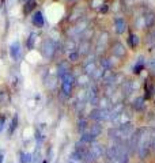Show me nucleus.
Listing matches in <instances>:
<instances>
[{
  "label": "nucleus",
  "instance_id": "28",
  "mask_svg": "<svg viewBox=\"0 0 155 163\" xmlns=\"http://www.w3.org/2000/svg\"><path fill=\"white\" fill-rule=\"evenodd\" d=\"M151 147L155 149V135L152 136V139H151Z\"/></svg>",
  "mask_w": 155,
  "mask_h": 163
},
{
  "label": "nucleus",
  "instance_id": "7",
  "mask_svg": "<svg viewBox=\"0 0 155 163\" xmlns=\"http://www.w3.org/2000/svg\"><path fill=\"white\" fill-rule=\"evenodd\" d=\"M88 149L91 151L93 155H94L95 158H99V156H102V154H103L102 147H101V145H98V144H90Z\"/></svg>",
  "mask_w": 155,
  "mask_h": 163
},
{
  "label": "nucleus",
  "instance_id": "1",
  "mask_svg": "<svg viewBox=\"0 0 155 163\" xmlns=\"http://www.w3.org/2000/svg\"><path fill=\"white\" fill-rule=\"evenodd\" d=\"M90 117L95 121H108L110 120V112L108 109H94L90 113Z\"/></svg>",
  "mask_w": 155,
  "mask_h": 163
},
{
  "label": "nucleus",
  "instance_id": "9",
  "mask_svg": "<svg viewBox=\"0 0 155 163\" xmlns=\"http://www.w3.org/2000/svg\"><path fill=\"white\" fill-rule=\"evenodd\" d=\"M133 109L136 110V112H140V110L144 109V98H143V97L136 98V99L133 101Z\"/></svg>",
  "mask_w": 155,
  "mask_h": 163
},
{
  "label": "nucleus",
  "instance_id": "29",
  "mask_svg": "<svg viewBox=\"0 0 155 163\" xmlns=\"http://www.w3.org/2000/svg\"><path fill=\"white\" fill-rule=\"evenodd\" d=\"M3 162V155H0V163Z\"/></svg>",
  "mask_w": 155,
  "mask_h": 163
},
{
  "label": "nucleus",
  "instance_id": "2",
  "mask_svg": "<svg viewBox=\"0 0 155 163\" xmlns=\"http://www.w3.org/2000/svg\"><path fill=\"white\" fill-rule=\"evenodd\" d=\"M41 52H42L44 57H46V59L52 57L53 52H55V44H53L50 39H46L45 42L42 44V49H41Z\"/></svg>",
  "mask_w": 155,
  "mask_h": 163
},
{
  "label": "nucleus",
  "instance_id": "17",
  "mask_svg": "<svg viewBox=\"0 0 155 163\" xmlns=\"http://www.w3.org/2000/svg\"><path fill=\"white\" fill-rule=\"evenodd\" d=\"M34 41H35V34H34V33H32L30 37L27 38V42H26V45H27L29 49H33V48H34Z\"/></svg>",
  "mask_w": 155,
  "mask_h": 163
},
{
  "label": "nucleus",
  "instance_id": "11",
  "mask_svg": "<svg viewBox=\"0 0 155 163\" xmlns=\"http://www.w3.org/2000/svg\"><path fill=\"white\" fill-rule=\"evenodd\" d=\"M35 6H37V3H35L34 0H27V1H26V4H25V8H23L25 14H29V12H32V11L35 8Z\"/></svg>",
  "mask_w": 155,
  "mask_h": 163
},
{
  "label": "nucleus",
  "instance_id": "31",
  "mask_svg": "<svg viewBox=\"0 0 155 163\" xmlns=\"http://www.w3.org/2000/svg\"><path fill=\"white\" fill-rule=\"evenodd\" d=\"M68 1H75V0H68Z\"/></svg>",
  "mask_w": 155,
  "mask_h": 163
},
{
  "label": "nucleus",
  "instance_id": "22",
  "mask_svg": "<svg viewBox=\"0 0 155 163\" xmlns=\"http://www.w3.org/2000/svg\"><path fill=\"white\" fill-rule=\"evenodd\" d=\"M86 127H87V121H86V120L79 121V131H85Z\"/></svg>",
  "mask_w": 155,
  "mask_h": 163
},
{
  "label": "nucleus",
  "instance_id": "26",
  "mask_svg": "<svg viewBox=\"0 0 155 163\" xmlns=\"http://www.w3.org/2000/svg\"><path fill=\"white\" fill-rule=\"evenodd\" d=\"M87 48H88V44L86 42L85 45H83V50H82V53H87V52H88V49H87Z\"/></svg>",
  "mask_w": 155,
  "mask_h": 163
},
{
  "label": "nucleus",
  "instance_id": "14",
  "mask_svg": "<svg viewBox=\"0 0 155 163\" xmlns=\"http://www.w3.org/2000/svg\"><path fill=\"white\" fill-rule=\"evenodd\" d=\"M128 44H129L131 48H136L139 45V37L136 34H131L129 38H128Z\"/></svg>",
  "mask_w": 155,
  "mask_h": 163
},
{
  "label": "nucleus",
  "instance_id": "24",
  "mask_svg": "<svg viewBox=\"0 0 155 163\" xmlns=\"http://www.w3.org/2000/svg\"><path fill=\"white\" fill-rule=\"evenodd\" d=\"M4 124H6V116H4V114H1V116H0V132L3 131Z\"/></svg>",
  "mask_w": 155,
  "mask_h": 163
},
{
  "label": "nucleus",
  "instance_id": "30",
  "mask_svg": "<svg viewBox=\"0 0 155 163\" xmlns=\"http://www.w3.org/2000/svg\"><path fill=\"white\" fill-rule=\"evenodd\" d=\"M42 163H48V162H46V160H44V162H42Z\"/></svg>",
  "mask_w": 155,
  "mask_h": 163
},
{
  "label": "nucleus",
  "instance_id": "25",
  "mask_svg": "<svg viewBox=\"0 0 155 163\" xmlns=\"http://www.w3.org/2000/svg\"><path fill=\"white\" fill-rule=\"evenodd\" d=\"M154 41H155V30L148 36V38H147V42H154Z\"/></svg>",
  "mask_w": 155,
  "mask_h": 163
},
{
  "label": "nucleus",
  "instance_id": "27",
  "mask_svg": "<svg viewBox=\"0 0 155 163\" xmlns=\"http://www.w3.org/2000/svg\"><path fill=\"white\" fill-rule=\"evenodd\" d=\"M101 12H108V6H106V4H102V7H101Z\"/></svg>",
  "mask_w": 155,
  "mask_h": 163
},
{
  "label": "nucleus",
  "instance_id": "5",
  "mask_svg": "<svg viewBox=\"0 0 155 163\" xmlns=\"http://www.w3.org/2000/svg\"><path fill=\"white\" fill-rule=\"evenodd\" d=\"M114 27H116V31L117 34H123L127 29V23L124 21L123 18H116L114 19Z\"/></svg>",
  "mask_w": 155,
  "mask_h": 163
},
{
  "label": "nucleus",
  "instance_id": "15",
  "mask_svg": "<svg viewBox=\"0 0 155 163\" xmlns=\"http://www.w3.org/2000/svg\"><path fill=\"white\" fill-rule=\"evenodd\" d=\"M155 23V15L152 14H148L147 16H146V21H144V26L146 27H151V26H154Z\"/></svg>",
  "mask_w": 155,
  "mask_h": 163
},
{
  "label": "nucleus",
  "instance_id": "4",
  "mask_svg": "<svg viewBox=\"0 0 155 163\" xmlns=\"http://www.w3.org/2000/svg\"><path fill=\"white\" fill-rule=\"evenodd\" d=\"M112 52L116 57H120L121 59V57L125 56V46L121 42H114V45H113V48H112Z\"/></svg>",
  "mask_w": 155,
  "mask_h": 163
},
{
  "label": "nucleus",
  "instance_id": "18",
  "mask_svg": "<svg viewBox=\"0 0 155 163\" xmlns=\"http://www.w3.org/2000/svg\"><path fill=\"white\" fill-rule=\"evenodd\" d=\"M101 65H102L103 71H109L110 68H112V64H110L109 59H102V60H101Z\"/></svg>",
  "mask_w": 155,
  "mask_h": 163
},
{
  "label": "nucleus",
  "instance_id": "13",
  "mask_svg": "<svg viewBox=\"0 0 155 163\" xmlns=\"http://www.w3.org/2000/svg\"><path fill=\"white\" fill-rule=\"evenodd\" d=\"M61 89H63L64 95L70 97L71 91H72V84H71V83H67V82H63V83H61Z\"/></svg>",
  "mask_w": 155,
  "mask_h": 163
},
{
  "label": "nucleus",
  "instance_id": "10",
  "mask_svg": "<svg viewBox=\"0 0 155 163\" xmlns=\"http://www.w3.org/2000/svg\"><path fill=\"white\" fill-rule=\"evenodd\" d=\"M33 154L30 152H21V158H19V162L21 163H33Z\"/></svg>",
  "mask_w": 155,
  "mask_h": 163
},
{
  "label": "nucleus",
  "instance_id": "8",
  "mask_svg": "<svg viewBox=\"0 0 155 163\" xmlns=\"http://www.w3.org/2000/svg\"><path fill=\"white\" fill-rule=\"evenodd\" d=\"M101 132H102V128H101V125H99V124H94V125H91V127H90V131H88V133L97 139V136L101 135Z\"/></svg>",
  "mask_w": 155,
  "mask_h": 163
},
{
  "label": "nucleus",
  "instance_id": "32",
  "mask_svg": "<svg viewBox=\"0 0 155 163\" xmlns=\"http://www.w3.org/2000/svg\"><path fill=\"white\" fill-rule=\"evenodd\" d=\"M79 163H83V162H79Z\"/></svg>",
  "mask_w": 155,
  "mask_h": 163
},
{
  "label": "nucleus",
  "instance_id": "19",
  "mask_svg": "<svg viewBox=\"0 0 155 163\" xmlns=\"http://www.w3.org/2000/svg\"><path fill=\"white\" fill-rule=\"evenodd\" d=\"M143 68H144V65H143V59H140V60L138 61V64L133 67V72L135 74H140Z\"/></svg>",
  "mask_w": 155,
  "mask_h": 163
},
{
  "label": "nucleus",
  "instance_id": "21",
  "mask_svg": "<svg viewBox=\"0 0 155 163\" xmlns=\"http://www.w3.org/2000/svg\"><path fill=\"white\" fill-rule=\"evenodd\" d=\"M68 59H70V61H78L79 60V53H76V52H71L70 54H68Z\"/></svg>",
  "mask_w": 155,
  "mask_h": 163
},
{
  "label": "nucleus",
  "instance_id": "23",
  "mask_svg": "<svg viewBox=\"0 0 155 163\" xmlns=\"http://www.w3.org/2000/svg\"><path fill=\"white\" fill-rule=\"evenodd\" d=\"M94 64L93 63H88L87 65H86V72H87V74H91V72H94Z\"/></svg>",
  "mask_w": 155,
  "mask_h": 163
},
{
  "label": "nucleus",
  "instance_id": "16",
  "mask_svg": "<svg viewBox=\"0 0 155 163\" xmlns=\"http://www.w3.org/2000/svg\"><path fill=\"white\" fill-rule=\"evenodd\" d=\"M144 91H146V98H151L152 97V92H154V89H152V86L150 84V83H146V86H144Z\"/></svg>",
  "mask_w": 155,
  "mask_h": 163
},
{
  "label": "nucleus",
  "instance_id": "12",
  "mask_svg": "<svg viewBox=\"0 0 155 163\" xmlns=\"http://www.w3.org/2000/svg\"><path fill=\"white\" fill-rule=\"evenodd\" d=\"M18 127V116H14V118L11 120V124H10V129H8V136H12L14 135L15 129Z\"/></svg>",
  "mask_w": 155,
  "mask_h": 163
},
{
  "label": "nucleus",
  "instance_id": "3",
  "mask_svg": "<svg viewBox=\"0 0 155 163\" xmlns=\"http://www.w3.org/2000/svg\"><path fill=\"white\" fill-rule=\"evenodd\" d=\"M10 54H11V59L14 61H17L19 59V56H21V44H19V41H14V42L11 44Z\"/></svg>",
  "mask_w": 155,
  "mask_h": 163
},
{
  "label": "nucleus",
  "instance_id": "20",
  "mask_svg": "<svg viewBox=\"0 0 155 163\" xmlns=\"http://www.w3.org/2000/svg\"><path fill=\"white\" fill-rule=\"evenodd\" d=\"M8 101V94L7 91H3V90H0V105H4V103Z\"/></svg>",
  "mask_w": 155,
  "mask_h": 163
},
{
  "label": "nucleus",
  "instance_id": "6",
  "mask_svg": "<svg viewBox=\"0 0 155 163\" xmlns=\"http://www.w3.org/2000/svg\"><path fill=\"white\" fill-rule=\"evenodd\" d=\"M33 23H34L37 27H42L44 23H45V21H44V16L41 12H35L34 15H33Z\"/></svg>",
  "mask_w": 155,
  "mask_h": 163
}]
</instances>
